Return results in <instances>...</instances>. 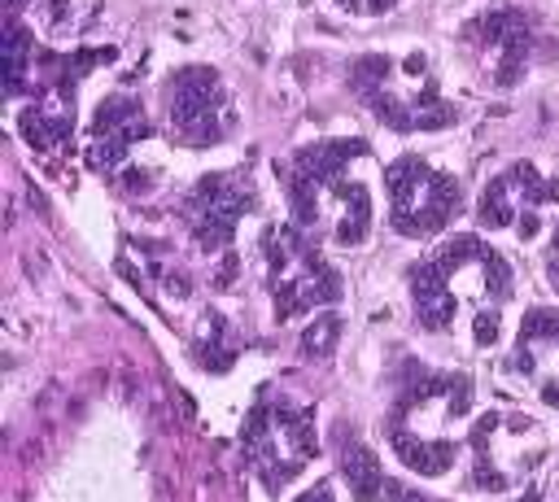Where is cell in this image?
Here are the masks:
<instances>
[{"mask_svg":"<svg viewBox=\"0 0 559 502\" xmlns=\"http://www.w3.org/2000/svg\"><path fill=\"white\" fill-rule=\"evenodd\" d=\"M507 297H511V266L502 262L498 249H489L476 236L445 240L432 258H424L411 271L415 323L424 332H454L459 323H467L476 345H493Z\"/></svg>","mask_w":559,"mask_h":502,"instance_id":"1","label":"cell"},{"mask_svg":"<svg viewBox=\"0 0 559 502\" xmlns=\"http://www.w3.org/2000/svg\"><path fill=\"white\" fill-rule=\"evenodd\" d=\"M367 157V144L336 140L310 144L284 166L288 205L301 231H323L336 244H362L371 231V192L367 179L354 175V162Z\"/></svg>","mask_w":559,"mask_h":502,"instance_id":"2","label":"cell"},{"mask_svg":"<svg viewBox=\"0 0 559 502\" xmlns=\"http://www.w3.org/2000/svg\"><path fill=\"white\" fill-rule=\"evenodd\" d=\"M472 406V384L467 375L454 371H428V367H406L393 406H389V445L393 454L419 471V476H441L459 458V432L454 423Z\"/></svg>","mask_w":559,"mask_h":502,"instance_id":"3","label":"cell"},{"mask_svg":"<svg viewBox=\"0 0 559 502\" xmlns=\"http://www.w3.org/2000/svg\"><path fill=\"white\" fill-rule=\"evenodd\" d=\"M358 100L389 127L397 131H432V127H450L459 113L454 105L441 96L437 79L428 74V57L424 52H406V57H384L371 52L362 61H354L349 70Z\"/></svg>","mask_w":559,"mask_h":502,"instance_id":"4","label":"cell"},{"mask_svg":"<svg viewBox=\"0 0 559 502\" xmlns=\"http://www.w3.org/2000/svg\"><path fill=\"white\" fill-rule=\"evenodd\" d=\"M245 454H249V467L258 471V480L271 493H280L319 454L314 410L297 406L288 397H262L245 423Z\"/></svg>","mask_w":559,"mask_h":502,"instance_id":"5","label":"cell"},{"mask_svg":"<svg viewBox=\"0 0 559 502\" xmlns=\"http://www.w3.org/2000/svg\"><path fill=\"white\" fill-rule=\"evenodd\" d=\"M266 266H271V292H275L280 323L341 297V275L319 258V249L306 240L301 227L266 231Z\"/></svg>","mask_w":559,"mask_h":502,"instance_id":"6","label":"cell"},{"mask_svg":"<svg viewBox=\"0 0 559 502\" xmlns=\"http://www.w3.org/2000/svg\"><path fill=\"white\" fill-rule=\"evenodd\" d=\"M546 454V437L537 428V419L528 415H480L472 428V480L485 493H511L524 485V476L542 463Z\"/></svg>","mask_w":559,"mask_h":502,"instance_id":"7","label":"cell"},{"mask_svg":"<svg viewBox=\"0 0 559 502\" xmlns=\"http://www.w3.org/2000/svg\"><path fill=\"white\" fill-rule=\"evenodd\" d=\"M384 196H389V218L402 236H437L463 205L459 179L415 153L397 157L384 170Z\"/></svg>","mask_w":559,"mask_h":502,"instance_id":"8","label":"cell"},{"mask_svg":"<svg viewBox=\"0 0 559 502\" xmlns=\"http://www.w3.org/2000/svg\"><path fill=\"white\" fill-rule=\"evenodd\" d=\"M559 201V179L537 175L533 162H511L502 175H493L480 192L476 218L493 231H515L520 240H533L542 227V210Z\"/></svg>","mask_w":559,"mask_h":502,"instance_id":"9","label":"cell"},{"mask_svg":"<svg viewBox=\"0 0 559 502\" xmlns=\"http://www.w3.org/2000/svg\"><path fill=\"white\" fill-rule=\"evenodd\" d=\"M166 109H170L175 140L188 148H210L231 131V100H227L218 74L205 65H188L170 79Z\"/></svg>","mask_w":559,"mask_h":502,"instance_id":"10","label":"cell"},{"mask_svg":"<svg viewBox=\"0 0 559 502\" xmlns=\"http://www.w3.org/2000/svg\"><path fill=\"white\" fill-rule=\"evenodd\" d=\"M249 205H253V188H249L245 175H210L192 188L183 214H188V227H192L197 244L205 253H214L236 236V223L245 218Z\"/></svg>","mask_w":559,"mask_h":502,"instance_id":"11","label":"cell"},{"mask_svg":"<svg viewBox=\"0 0 559 502\" xmlns=\"http://www.w3.org/2000/svg\"><path fill=\"white\" fill-rule=\"evenodd\" d=\"M467 44L480 52L489 79L498 87H511L524 65H528V52H533V31H528V17L515 13V9H498V13H485L467 26Z\"/></svg>","mask_w":559,"mask_h":502,"instance_id":"12","label":"cell"},{"mask_svg":"<svg viewBox=\"0 0 559 502\" xmlns=\"http://www.w3.org/2000/svg\"><path fill=\"white\" fill-rule=\"evenodd\" d=\"M148 118L140 109V100L131 96H109L96 109V127H92V166L96 170H114L118 162L131 157V148L140 140H148Z\"/></svg>","mask_w":559,"mask_h":502,"instance_id":"13","label":"cell"},{"mask_svg":"<svg viewBox=\"0 0 559 502\" xmlns=\"http://www.w3.org/2000/svg\"><path fill=\"white\" fill-rule=\"evenodd\" d=\"M555 362H559V310H542L537 306V310L524 314V327H520L511 367L520 375H528L533 384H542Z\"/></svg>","mask_w":559,"mask_h":502,"instance_id":"14","label":"cell"},{"mask_svg":"<svg viewBox=\"0 0 559 502\" xmlns=\"http://www.w3.org/2000/svg\"><path fill=\"white\" fill-rule=\"evenodd\" d=\"M341 476L349 485V493L358 502H371L380 489H384V471H380V458L362 445V441H345L341 445Z\"/></svg>","mask_w":559,"mask_h":502,"instance_id":"15","label":"cell"},{"mask_svg":"<svg viewBox=\"0 0 559 502\" xmlns=\"http://www.w3.org/2000/svg\"><path fill=\"white\" fill-rule=\"evenodd\" d=\"M336 332H341V323L332 319V314H323V319H314L310 327H306V336H301V354H328L332 349V340H336Z\"/></svg>","mask_w":559,"mask_h":502,"instance_id":"16","label":"cell"},{"mask_svg":"<svg viewBox=\"0 0 559 502\" xmlns=\"http://www.w3.org/2000/svg\"><path fill=\"white\" fill-rule=\"evenodd\" d=\"M546 275H550V284H555V292H559V223H555V231H550V249H546Z\"/></svg>","mask_w":559,"mask_h":502,"instance_id":"17","label":"cell"},{"mask_svg":"<svg viewBox=\"0 0 559 502\" xmlns=\"http://www.w3.org/2000/svg\"><path fill=\"white\" fill-rule=\"evenodd\" d=\"M293 502H336V498H332V485H328V480H314V485H310L301 498H293Z\"/></svg>","mask_w":559,"mask_h":502,"instance_id":"18","label":"cell"},{"mask_svg":"<svg viewBox=\"0 0 559 502\" xmlns=\"http://www.w3.org/2000/svg\"><path fill=\"white\" fill-rule=\"evenodd\" d=\"M345 9H354V13H384V9H393L397 0H341Z\"/></svg>","mask_w":559,"mask_h":502,"instance_id":"19","label":"cell"},{"mask_svg":"<svg viewBox=\"0 0 559 502\" xmlns=\"http://www.w3.org/2000/svg\"><path fill=\"white\" fill-rule=\"evenodd\" d=\"M9 4H13V9H22V4H26V0H9Z\"/></svg>","mask_w":559,"mask_h":502,"instance_id":"20","label":"cell"}]
</instances>
